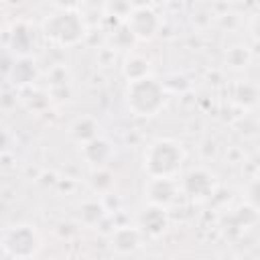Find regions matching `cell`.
<instances>
[{
	"label": "cell",
	"mask_w": 260,
	"mask_h": 260,
	"mask_svg": "<svg viewBox=\"0 0 260 260\" xmlns=\"http://www.w3.org/2000/svg\"><path fill=\"white\" fill-rule=\"evenodd\" d=\"M185 160L183 146L171 138H158L150 142L142 156V167L148 177H175Z\"/></svg>",
	"instance_id": "cell-1"
},
{
	"label": "cell",
	"mask_w": 260,
	"mask_h": 260,
	"mask_svg": "<svg viewBox=\"0 0 260 260\" xmlns=\"http://www.w3.org/2000/svg\"><path fill=\"white\" fill-rule=\"evenodd\" d=\"M167 98V87L162 81H158L152 75H146L136 81H128L126 87V102L128 108L136 116H154L162 110Z\"/></svg>",
	"instance_id": "cell-2"
},
{
	"label": "cell",
	"mask_w": 260,
	"mask_h": 260,
	"mask_svg": "<svg viewBox=\"0 0 260 260\" xmlns=\"http://www.w3.org/2000/svg\"><path fill=\"white\" fill-rule=\"evenodd\" d=\"M43 35L61 47H71L85 39L87 26L77 10H61L59 8L55 14L47 16L43 20Z\"/></svg>",
	"instance_id": "cell-3"
},
{
	"label": "cell",
	"mask_w": 260,
	"mask_h": 260,
	"mask_svg": "<svg viewBox=\"0 0 260 260\" xmlns=\"http://www.w3.org/2000/svg\"><path fill=\"white\" fill-rule=\"evenodd\" d=\"M0 246L2 254L8 258H32L41 250V238L32 225L18 223L2 232Z\"/></svg>",
	"instance_id": "cell-4"
},
{
	"label": "cell",
	"mask_w": 260,
	"mask_h": 260,
	"mask_svg": "<svg viewBox=\"0 0 260 260\" xmlns=\"http://www.w3.org/2000/svg\"><path fill=\"white\" fill-rule=\"evenodd\" d=\"M126 24L130 26L136 39L148 41L160 30V16L150 6H138L130 12V16L126 18Z\"/></svg>",
	"instance_id": "cell-5"
},
{
	"label": "cell",
	"mask_w": 260,
	"mask_h": 260,
	"mask_svg": "<svg viewBox=\"0 0 260 260\" xmlns=\"http://www.w3.org/2000/svg\"><path fill=\"white\" fill-rule=\"evenodd\" d=\"M183 193L193 201H205L215 193V179L205 169H193L183 177Z\"/></svg>",
	"instance_id": "cell-6"
},
{
	"label": "cell",
	"mask_w": 260,
	"mask_h": 260,
	"mask_svg": "<svg viewBox=\"0 0 260 260\" xmlns=\"http://www.w3.org/2000/svg\"><path fill=\"white\" fill-rule=\"evenodd\" d=\"M144 195H146L148 203L169 207L177 199V185L171 177H150L144 187Z\"/></svg>",
	"instance_id": "cell-7"
},
{
	"label": "cell",
	"mask_w": 260,
	"mask_h": 260,
	"mask_svg": "<svg viewBox=\"0 0 260 260\" xmlns=\"http://www.w3.org/2000/svg\"><path fill=\"white\" fill-rule=\"evenodd\" d=\"M138 228L142 234L150 236V238H158L167 232L169 228V215H167V207L160 205H152L148 203L140 215H138Z\"/></svg>",
	"instance_id": "cell-8"
},
{
	"label": "cell",
	"mask_w": 260,
	"mask_h": 260,
	"mask_svg": "<svg viewBox=\"0 0 260 260\" xmlns=\"http://www.w3.org/2000/svg\"><path fill=\"white\" fill-rule=\"evenodd\" d=\"M37 75H39L37 63H35V59H30L28 55H18V57H14V61H12V65H10L8 73H6L8 81H10L12 85L20 87V89L32 85V81L37 79Z\"/></svg>",
	"instance_id": "cell-9"
},
{
	"label": "cell",
	"mask_w": 260,
	"mask_h": 260,
	"mask_svg": "<svg viewBox=\"0 0 260 260\" xmlns=\"http://www.w3.org/2000/svg\"><path fill=\"white\" fill-rule=\"evenodd\" d=\"M112 144H110V140H106V138H102V136H95V138H91L89 142H85V144H81V156H83V160L87 162V165H91L93 169H98V167H104L110 158H112Z\"/></svg>",
	"instance_id": "cell-10"
},
{
	"label": "cell",
	"mask_w": 260,
	"mask_h": 260,
	"mask_svg": "<svg viewBox=\"0 0 260 260\" xmlns=\"http://www.w3.org/2000/svg\"><path fill=\"white\" fill-rule=\"evenodd\" d=\"M140 228H130V225H122L118 230L112 232L110 236V244L118 254H132L140 248Z\"/></svg>",
	"instance_id": "cell-11"
},
{
	"label": "cell",
	"mask_w": 260,
	"mask_h": 260,
	"mask_svg": "<svg viewBox=\"0 0 260 260\" xmlns=\"http://www.w3.org/2000/svg\"><path fill=\"white\" fill-rule=\"evenodd\" d=\"M98 130H100V126H98V122H95L93 118H89V116H81V118H77V120L71 124L69 134H71V138H73L75 142L85 144V142H89L91 138L100 136Z\"/></svg>",
	"instance_id": "cell-12"
},
{
	"label": "cell",
	"mask_w": 260,
	"mask_h": 260,
	"mask_svg": "<svg viewBox=\"0 0 260 260\" xmlns=\"http://www.w3.org/2000/svg\"><path fill=\"white\" fill-rule=\"evenodd\" d=\"M232 100L242 108H252L260 100V87L252 81H238L232 87Z\"/></svg>",
	"instance_id": "cell-13"
},
{
	"label": "cell",
	"mask_w": 260,
	"mask_h": 260,
	"mask_svg": "<svg viewBox=\"0 0 260 260\" xmlns=\"http://www.w3.org/2000/svg\"><path fill=\"white\" fill-rule=\"evenodd\" d=\"M10 47L12 51L18 55H28L30 47H32V35H30V28L22 22L14 24L12 30H10Z\"/></svg>",
	"instance_id": "cell-14"
},
{
	"label": "cell",
	"mask_w": 260,
	"mask_h": 260,
	"mask_svg": "<svg viewBox=\"0 0 260 260\" xmlns=\"http://www.w3.org/2000/svg\"><path fill=\"white\" fill-rule=\"evenodd\" d=\"M122 73L128 81L142 79V77L150 75V63L142 55H130V57H126V61L122 65Z\"/></svg>",
	"instance_id": "cell-15"
},
{
	"label": "cell",
	"mask_w": 260,
	"mask_h": 260,
	"mask_svg": "<svg viewBox=\"0 0 260 260\" xmlns=\"http://www.w3.org/2000/svg\"><path fill=\"white\" fill-rule=\"evenodd\" d=\"M106 205L98 199H87L79 205V219L85 223V225H95L100 223L104 217H106Z\"/></svg>",
	"instance_id": "cell-16"
},
{
	"label": "cell",
	"mask_w": 260,
	"mask_h": 260,
	"mask_svg": "<svg viewBox=\"0 0 260 260\" xmlns=\"http://www.w3.org/2000/svg\"><path fill=\"white\" fill-rule=\"evenodd\" d=\"M89 187H91V191L98 193V195H108V193L112 191V187H114V175H112L108 169L98 167V169H93L91 175H89Z\"/></svg>",
	"instance_id": "cell-17"
},
{
	"label": "cell",
	"mask_w": 260,
	"mask_h": 260,
	"mask_svg": "<svg viewBox=\"0 0 260 260\" xmlns=\"http://www.w3.org/2000/svg\"><path fill=\"white\" fill-rule=\"evenodd\" d=\"M252 55L248 51V47H242V45H236V47H230L225 51V65L230 69H244L248 67Z\"/></svg>",
	"instance_id": "cell-18"
},
{
	"label": "cell",
	"mask_w": 260,
	"mask_h": 260,
	"mask_svg": "<svg viewBox=\"0 0 260 260\" xmlns=\"http://www.w3.org/2000/svg\"><path fill=\"white\" fill-rule=\"evenodd\" d=\"M24 89H26V98H22V102H24V106H26L28 110L41 112V110H45V108L49 106L51 93L41 91V89H37V87H32V85H28V87H24Z\"/></svg>",
	"instance_id": "cell-19"
},
{
	"label": "cell",
	"mask_w": 260,
	"mask_h": 260,
	"mask_svg": "<svg viewBox=\"0 0 260 260\" xmlns=\"http://www.w3.org/2000/svg\"><path fill=\"white\" fill-rule=\"evenodd\" d=\"M134 41H136V37H134V32L130 30V26L126 22H120L112 30V45L116 49H130Z\"/></svg>",
	"instance_id": "cell-20"
},
{
	"label": "cell",
	"mask_w": 260,
	"mask_h": 260,
	"mask_svg": "<svg viewBox=\"0 0 260 260\" xmlns=\"http://www.w3.org/2000/svg\"><path fill=\"white\" fill-rule=\"evenodd\" d=\"M132 10H134V6L130 0H108V4H106L108 16H116L120 22H126V18L130 16Z\"/></svg>",
	"instance_id": "cell-21"
},
{
	"label": "cell",
	"mask_w": 260,
	"mask_h": 260,
	"mask_svg": "<svg viewBox=\"0 0 260 260\" xmlns=\"http://www.w3.org/2000/svg\"><path fill=\"white\" fill-rule=\"evenodd\" d=\"M49 83L51 87H65L69 85V71L65 65H55L51 71H49Z\"/></svg>",
	"instance_id": "cell-22"
},
{
	"label": "cell",
	"mask_w": 260,
	"mask_h": 260,
	"mask_svg": "<svg viewBox=\"0 0 260 260\" xmlns=\"http://www.w3.org/2000/svg\"><path fill=\"white\" fill-rule=\"evenodd\" d=\"M248 203L260 213V179H254L248 187Z\"/></svg>",
	"instance_id": "cell-23"
},
{
	"label": "cell",
	"mask_w": 260,
	"mask_h": 260,
	"mask_svg": "<svg viewBox=\"0 0 260 260\" xmlns=\"http://www.w3.org/2000/svg\"><path fill=\"white\" fill-rule=\"evenodd\" d=\"M55 4L61 10H75L81 4V0H55Z\"/></svg>",
	"instance_id": "cell-24"
},
{
	"label": "cell",
	"mask_w": 260,
	"mask_h": 260,
	"mask_svg": "<svg viewBox=\"0 0 260 260\" xmlns=\"http://www.w3.org/2000/svg\"><path fill=\"white\" fill-rule=\"evenodd\" d=\"M252 37H254V41L260 45V12L252 18Z\"/></svg>",
	"instance_id": "cell-25"
},
{
	"label": "cell",
	"mask_w": 260,
	"mask_h": 260,
	"mask_svg": "<svg viewBox=\"0 0 260 260\" xmlns=\"http://www.w3.org/2000/svg\"><path fill=\"white\" fill-rule=\"evenodd\" d=\"M130 2H132L134 8H138V6H148V0H130Z\"/></svg>",
	"instance_id": "cell-26"
},
{
	"label": "cell",
	"mask_w": 260,
	"mask_h": 260,
	"mask_svg": "<svg viewBox=\"0 0 260 260\" xmlns=\"http://www.w3.org/2000/svg\"><path fill=\"white\" fill-rule=\"evenodd\" d=\"M232 2H236V0H232Z\"/></svg>",
	"instance_id": "cell-27"
}]
</instances>
